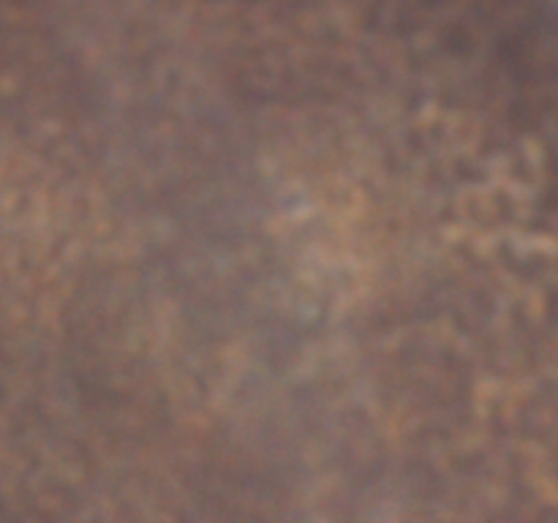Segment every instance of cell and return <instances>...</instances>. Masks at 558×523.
<instances>
[]
</instances>
